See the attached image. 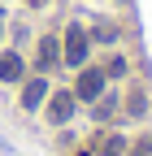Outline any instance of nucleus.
<instances>
[{"mask_svg": "<svg viewBox=\"0 0 152 156\" xmlns=\"http://www.w3.org/2000/svg\"><path fill=\"white\" fill-rule=\"evenodd\" d=\"M104 74H109V78H122V74H126V61H122V56H109Z\"/></svg>", "mask_w": 152, "mask_h": 156, "instance_id": "9", "label": "nucleus"}, {"mask_svg": "<svg viewBox=\"0 0 152 156\" xmlns=\"http://www.w3.org/2000/svg\"><path fill=\"white\" fill-rule=\"evenodd\" d=\"M126 152V139H122V134H109V139L100 143V156H122Z\"/></svg>", "mask_w": 152, "mask_h": 156, "instance_id": "7", "label": "nucleus"}, {"mask_svg": "<svg viewBox=\"0 0 152 156\" xmlns=\"http://www.w3.org/2000/svg\"><path fill=\"white\" fill-rule=\"evenodd\" d=\"M100 91H104V69H83V78H78V100H100Z\"/></svg>", "mask_w": 152, "mask_h": 156, "instance_id": "3", "label": "nucleus"}, {"mask_svg": "<svg viewBox=\"0 0 152 156\" xmlns=\"http://www.w3.org/2000/svg\"><path fill=\"white\" fill-rule=\"evenodd\" d=\"M74 104H78L74 91H56L52 100H48V122H52V126H65L70 117H74Z\"/></svg>", "mask_w": 152, "mask_h": 156, "instance_id": "2", "label": "nucleus"}, {"mask_svg": "<svg viewBox=\"0 0 152 156\" xmlns=\"http://www.w3.org/2000/svg\"><path fill=\"white\" fill-rule=\"evenodd\" d=\"M44 100H48V83H44V78H31V83L22 87V108H26V113H35Z\"/></svg>", "mask_w": 152, "mask_h": 156, "instance_id": "4", "label": "nucleus"}, {"mask_svg": "<svg viewBox=\"0 0 152 156\" xmlns=\"http://www.w3.org/2000/svg\"><path fill=\"white\" fill-rule=\"evenodd\" d=\"M56 61H61V44H56V39H39V69H52Z\"/></svg>", "mask_w": 152, "mask_h": 156, "instance_id": "6", "label": "nucleus"}, {"mask_svg": "<svg viewBox=\"0 0 152 156\" xmlns=\"http://www.w3.org/2000/svg\"><path fill=\"white\" fill-rule=\"evenodd\" d=\"M0 35H5V9H0Z\"/></svg>", "mask_w": 152, "mask_h": 156, "instance_id": "11", "label": "nucleus"}, {"mask_svg": "<svg viewBox=\"0 0 152 156\" xmlns=\"http://www.w3.org/2000/svg\"><path fill=\"white\" fill-rule=\"evenodd\" d=\"M130 156H152V143H148V139H139V143H135V152H130Z\"/></svg>", "mask_w": 152, "mask_h": 156, "instance_id": "10", "label": "nucleus"}, {"mask_svg": "<svg viewBox=\"0 0 152 156\" xmlns=\"http://www.w3.org/2000/svg\"><path fill=\"white\" fill-rule=\"evenodd\" d=\"M78 156H91V152H78Z\"/></svg>", "mask_w": 152, "mask_h": 156, "instance_id": "12", "label": "nucleus"}, {"mask_svg": "<svg viewBox=\"0 0 152 156\" xmlns=\"http://www.w3.org/2000/svg\"><path fill=\"white\" fill-rule=\"evenodd\" d=\"M22 74H26L22 56L17 52H0V83H22Z\"/></svg>", "mask_w": 152, "mask_h": 156, "instance_id": "5", "label": "nucleus"}, {"mask_svg": "<svg viewBox=\"0 0 152 156\" xmlns=\"http://www.w3.org/2000/svg\"><path fill=\"white\" fill-rule=\"evenodd\" d=\"M126 108H130V117H143V113H148V95H143V91H135V95L126 100Z\"/></svg>", "mask_w": 152, "mask_h": 156, "instance_id": "8", "label": "nucleus"}, {"mask_svg": "<svg viewBox=\"0 0 152 156\" xmlns=\"http://www.w3.org/2000/svg\"><path fill=\"white\" fill-rule=\"evenodd\" d=\"M61 56H65V65H74V69L87 61V30H83V26H70V30H65V39H61Z\"/></svg>", "mask_w": 152, "mask_h": 156, "instance_id": "1", "label": "nucleus"}]
</instances>
